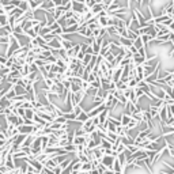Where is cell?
Segmentation results:
<instances>
[{
  "label": "cell",
  "instance_id": "5bb4252c",
  "mask_svg": "<svg viewBox=\"0 0 174 174\" xmlns=\"http://www.w3.org/2000/svg\"><path fill=\"white\" fill-rule=\"evenodd\" d=\"M56 36H53V34H52V33H48V34H45V36H42V38H44V41L46 42V44H48L49 41H52V39L55 38Z\"/></svg>",
  "mask_w": 174,
  "mask_h": 174
},
{
  "label": "cell",
  "instance_id": "277c9868",
  "mask_svg": "<svg viewBox=\"0 0 174 174\" xmlns=\"http://www.w3.org/2000/svg\"><path fill=\"white\" fill-rule=\"evenodd\" d=\"M91 169H93V164H91L90 161H87V162H82V167L79 171H82V173H88Z\"/></svg>",
  "mask_w": 174,
  "mask_h": 174
},
{
  "label": "cell",
  "instance_id": "8992f818",
  "mask_svg": "<svg viewBox=\"0 0 174 174\" xmlns=\"http://www.w3.org/2000/svg\"><path fill=\"white\" fill-rule=\"evenodd\" d=\"M112 170H113V171H121V170H123V164L120 163V161L117 159V156L114 158V161H113Z\"/></svg>",
  "mask_w": 174,
  "mask_h": 174
},
{
  "label": "cell",
  "instance_id": "52a82bcc",
  "mask_svg": "<svg viewBox=\"0 0 174 174\" xmlns=\"http://www.w3.org/2000/svg\"><path fill=\"white\" fill-rule=\"evenodd\" d=\"M11 103H12V101L8 99V98H6V97H1V98H0V106L4 107V109H6V107H10Z\"/></svg>",
  "mask_w": 174,
  "mask_h": 174
},
{
  "label": "cell",
  "instance_id": "5b68a950",
  "mask_svg": "<svg viewBox=\"0 0 174 174\" xmlns=\"http://www.w3.org/2000/svg\"><path fill=\"white\" fill-rule=\"evenodd\" d=\"M131 118H132V117H131V114L123 113V114H121V118H120V121H121V125L126 126V125H128V123L131 121Z\"/></svg>",
  "mask_w": 174,
  "mask_h": 174
},
{
  "label": "cell",
  "instance_id": "9c48e42d",
  "mask_svg": "<svg viewBox=\"0 0 174 174\" xmlns=\"http://www.w3.org/2000/svg\"><path fill=\"white\" fill-rule=\"evenodd\" d=\"M15 95H16V94H15V90H14V87L11 86V88H10L8 91H7L6 94H4L3 97H6V98H8V99H11V101H12L14 98H15Z\"/></svg>",
  "mask_w": 174,
  "mask_h": 174
},
{
  "label": "cell",
  "instance_id": "30bf717a",
  "mask_svg": "<svg viewBox=\"0 0 174 174\" xmlns=\"http://www.w3.org/2000/svg\"><path fill=\"white\" fill-rule=\"evenodd\" d=\"M126 84H128V87H129V88H135V87L137 86V79H136V77H132V79H128Z\"/></svg>",
  "mask_w": 174,
  "mask_h": 174
},
{
  "label": "cell",
  "instance_id": "6da1fadb",
  "mask_svg": "<svg viewBox=\"0 0 174 174\" xmlns=\"http://www.w3.org/2000/svg\"><path fill=\"white\" fill-rule=\"evenodd\" d=\"M114 158L116 156H113V155H106V154H103V156L101 158V163L105 166L106 169H112V164H113V161H114Z\"/></svg>",
  "mask_w": 174,
  "mask_h": 174
},
{
  "label": "cell",
  "instance_id": "e0dca14e",
  "mask_svg": "<svg viewBox=\"0 0 174 174\" xmlns=\"http://www.w3.org/2000/svg\"><path fill=\"white\" fill-rule=\"evenodd\" d=\"M95 3H102V0H94Z\"/></svg>",
  "mask_w": 174,
  "mask_h": 174
},
{
  "label": "cell",
  "instance_id": "8fae6325",
  "mask_svg": "<svg viewBox=\"0 0 174 174\" xmlns=\"http://www.w3.org/2000/svg\"><path fill=\"white\" fill-rule=\"evenodd\" d=\"M0 25L1 26L8 25V16H7V14H0Z\"/></svg>",
  "mask_w": 174,
  "mask_h": 174
},
{
  "label": "cell",
  "instance_id": "7c38bea8",
  "mask_svg": "<svg viewBox=\"0 0 174 174\" xmlns=\"http://www.w3.org/2000/svg\"><path fill=\"white\" fill-rule=\"evenodd\" d=\"M22 11H27L29 10V4H27V0H20V3L19 6H18Z\"/></svg>",
  "mask_w": 174,
  "mask_h": 174
},
{
  "label": "cell",
  "instance_id": "3957f363",
  "mask_svg": "<svg viewBox=\"0 0 174 174\" xmlns=\"http://www.w3.org/2000/svg\"><path fill=\"white\" fill-rule=\"evenodd\" d=\"M48 46L50 49H57V50H58V49L61 48V44H60V41H58L57 37H55V38L52 39V41L48 42Z\"/></svg>",
  "mask_w": 174,
  "mask_h": 174
},
{
  "label": "cell",
  "instance_id": "2e32d148",
  "mask_svg": "<svg viewBox=\"0 0 174 174\" xmlns=\"http://www.w3.org/2000/svg\"><path fill=\"white\" fill-rule=\"evenodd\" d=\"M52 3L55 4V7H58L63 4V0H52Z\"/></svg>",
  "mask_w": 174,
  "mask_h": 174
},
{
  "label": "cell",
  "instance_id": "9a60e30c",
  "mask_svg": "<svg viewBox=\"0 0 174 174\" xmlns=\"http://www.w3.org/2000/svg\"><path fill=\"white\" fill-rule=\"evenodd\" d=\"M61 170H63V169L57 164V166H56V167L53 169V174H61Z\"/></svg>",
  "mask_w": 174,
  "mask_h": 174
},
{
  "label": "cell",
  "instance_id": "ba28073f",
  "mask_svg": "<svg viewBox=\"0 0 174 174\" xmlns=\"http://www.w3.org/2000/svg\"><path fill=\"white\" fill-rule=\"evenodd\" d=\"M87 118H88V116H87V112L82 110V112L76 116V118H75V120H76V121H79V123H84Z\"/></svg>",
  "mask_w": 174,
  "mask_h": 174
},
{
  "label": "cell",
  "instance_id": "4fadbf2b",
  "mask_svg": "<svg viewBox=\"0 0 174 174\" xmlns=\"http://www.w3.org/2000/svg\"><path fill=\"white\" fill-rule=\"evenodd\" d=\"M48 33H50V29H49V26H44V27H41V30H39L38 36H45V34H48Z\"/></svg>",
  "mask_w": 174,
  "mask_h": 174
},
{
  "label": "cell",
  "instance_id": "7a4b0ae2",
  "mask_svg": "<svg viewBox=\"0 0 174 174\" xmlns=\"http://www.w3.org/2000/svg\"><path fill=\"white\" fill-rule=\"evenodd\" d=\"M34 131V125H29V124H22L18 126V132L22 135H30Z\"/></svg>",
  "mask_w": 174,
  "mask_h": 174
}]
</instances>
